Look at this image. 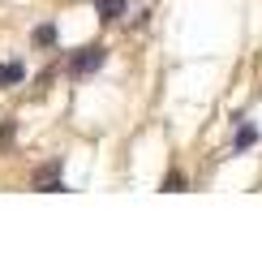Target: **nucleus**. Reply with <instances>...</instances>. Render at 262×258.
<instances>
[{"instance_id": "nucleus-3", "label": "nucleus", "mask_w": 262, "mask_h": 258, "mask_svg": "<svg viewBox=\"0 0 262 258\" xmlns=\"http://www.w3.org/2000/svg\"><path fill=\"white\" fill-rule=\"evenodd\" d=\"M95 9H99L103 22H116V17L125 13V0H95Z\"/></svg>"}, {"instance_id": "nucleus-1", "label": "nucleus", "mask_w": 262, "mask_h": 258, "mask_svg": "<svg viewBox=\"0 0 262 258\" xmlns=\"http://www.w3.org/2000/svg\"><path fill=\"white\" fill-rule=\"evenodd\" d=\"M103 56H107L103 48H82L78 56L69 60V73H73V78H82V73H91V69H99V64H103Z\"/></svg>"}, {"instance_id": "nucleus-6", "label": "nucleus", "mask_w": 262, "mask_h": 258, "mask_svg": "<svg viewBox=\"0 0 262 258\" xmlns=\"http://www.w3.org/2000/svg\"><path fill=\"white\" fill-rule=\"evenodd\" d=\"M35 43H39V48H52V43H56V26H39L35 30Z\"/></svg>"}, {"instance_id": "nucleus-2", "label": "nucleus", "mask_w": 262, "mask_h": 258, "mask_svg": "<svg viewBox=\"0 0 262 258\" xmlns=\"http://www.w3.org/2000/svg\"><path fill=\"white\" fill-rule=\"evenodd\" d=\"M17 82H26V64L21 60H5L0 64V86H17Z\"/></svg>"}, {"instance_id": "nucleus-5", "label": "nucleus", "mask_w": 262, "mask_h": 258, "mask_svg": "<svg viewBox=\"0 0 262 258\" xmlns=\"http://www.w3.org/2000/svg\"><path fill=\"white\" fill-rule=\"evenodd\" d=\"M258 142V129L254 125H241V134H236V150H245V146H254Z\"/></svg>"}, {"instance_id": "nucleus-4", "label": "nucleus", "mask_w": 262, "mask_h": 258, "mask_svg": "<svg viewBox=\"0 0 262 258\" xmlns=\"http://www.w3.org/2000/svg\"><path fill=\"white\" fill-rule=\"evenodd\" d=\"M35 189H64L60 181H56V164H52V168H39V172H35Z\"/></svg>"}]
</instances>
